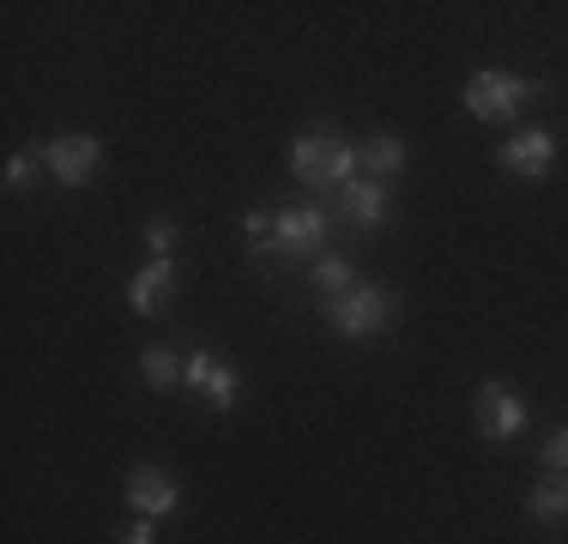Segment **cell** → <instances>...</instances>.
Returning a JSON list of instances; mask_svg holds the SVG:
<instances>
[{"instance_id":"9a60e30c","label":"cell","mask_w":568,"mask_h":544,"mask_svg":"<svg viewBox=\"0 0 568 544\" xmlns=\"http://www.w3.org/2000/svg\"><path fill=\"white\" fill-rule=\"evenodd\" d=\"M315 284H321V296L333 303V296H345L351 284H357V272H351L345 254H327V261H315Z\"/></svg>"},{"instance_id":"8992f818","label":"cell","mask_w":568,"mask_h":544,"mask_svg":"<svg viewBox=\"0 0 568 544\" xmlns=\"http://www.w3.org/2000/svg\"><path fill=\"white\" fill-rule=\"evenodd\" d=\"M43 170L55 175L61 188H85L91 175L103 170V140L98 133H61V140L43 145Z\"/></svg>"},{"instance_id":"5b68a950","label":"cell","mask_w":568,"mask_h":544,"mask_svg":"<svg viewBox=\"0 0 568 544\" xmlns=\"http://www.w3.org/2000/svg\"><path fill=\"white\" fill-rule=\"evenodd\" d=\"M471 417H478L484 442H508V435L526 430V393L508 387V381H484L478 400H471Z\"/></svg>"},{"instance_id":"4fadbf2b","label":"cell","mask_w":568,"mask_h":544,"mask_svg":"<svg viewBox=\"0 0 568 544\" xmlns=\"http://www.w3.org/2000/svg\"><path fill=\"white\" fill-rule=\"evenodd\" d=\"M357 158L369 163V175L382 182V175H399L405 170V140H399V133H369V140L357 145Z\"/></svg>"},{"instance_id":"277c9868","label":"cell","mask_w":568,"mask_h":544,"mask_svg":"<svg viewBox=\"0 0 568 544\" xmlns=\"http://www.w3.org/2000/svg\"><path fill=\"white\" fill-rule=\"evenodd\" d=\"M327 230H333L327 206H284V212H273V236H266L261 254H321Z\"/></svg>"},{"instance_id":"30bf717a","label":"cell","mask_w":568,"mask_h":544,"mask_svg":"<svg viewBox=\"0 0 568 544\" xmlns=\"http://www.w3.org/2000/svg\"><path fill=\"white\" fill-rule=\"evenodd\" d=\"M175 284H182V266H175V261H145V266H133V279H128L133 315H158V309L170 303Z\"/></svg>"},{"instance_id":"3957f363","label":"cell","mask_w":568,"mask_h":544,"mask_svg":"<svg viewBox=\"0 0 568 544\" xmlns=\"http://www.w3.org/2000/svg\"><path fill=\"white\" fill-rule=\"evenodd\" d=\"M327 321H333L339 339H369V333H382V326L394 321V296H387L382 284H351L345 296L327 303Z\"/></svg>"},{"instance_id":"d6986e66","label":"cell","mask_w":568,"mask_h":544,"mask_svg":"<svg viewBox=\"0 0 568 544\" xmlns=\"http://www.w3.org/2000/svg\"><path fill=\"white\" fill-rule=\"evenodd\" d=\"M545 466L550 472H568V430H550L545 435Z\"/></svg>"},{"instance_id":"ba28073f","label":"cell","mask_w":568,"mask_h":544,"mask_svg":"<svg viewBox=\"0 0 568 544\" xmlns=\"http://www.w3.org/2000/svg\"><path fill=\"white\" fill-rule=\"evenodd\" d=\"M496 158H503L508 175H520V182H538V175L557 163V133H550V128H520Z\"/></svg>"},{"instance_id":"ffe728a7","label":"cell","mask_w":568,"mask_h":544,"mask_svg":"<svg viewBox=\"0 0 568 544\" xmlns=\"http://www.w3.org/2000/svg\"><path fill=\"white\" fill-rule=\"evenodd\" d=\"M115 544H158V521H145V514H140L133 526H121V533H115Z\"/></svg>"},{"instance_id":"52a82bcc","label":"cell","mask_w":568,"mask_h":544,"mask_svg":"<svg viewBox=\"0 0 568 544\" xmlns=\"http://www.w3.org/2000/svg\"><path fill=\"white\" fill-rule=\"evenodd\" d=\"M128 508L145 514V521H164V514L182 508V484L164 466H133L128 472Z\"/></svg>"},{"instance_id":"7c38bea8","label":"cell","mask_w":568,"mask_h":544,"mask_svg":"<svg viewBox=\"0 0 568 544\" xmlns=\"http://www.w3.org/2000/svg\"><path fill=\"white\" fill-rule=\"evenodd\" d=\"M140 375H145V387L170 393V387H182V381H187V363H182V351H175V345H145L140 351Z\"/></svg>"},{"instance_id":"5bb4252c","label":"cell","mask_w":568,"mask_h":544,"mask_svg":"<svg viewBox=\"0 0 568 544\" xmlns=\"http://www.w3.org/2000/svg\"><path fill=\"white\" fill-rule=\"evenodd\" d=\"M526 508H532V521H568V472H550V478L526 496Z\"/></svg>"},{"instance_id":"2e32d148","label":"cell","mask_w":568,"mask_h":544,"mask_svg":"<svg viewBox=\"0 0 568 544\" xmlns=\"http://www.w3.org/2000/svg\"><path fill=\"white\" fill-rule=\"evenodd\" d=\"M37 163H43V152H31V145L7 158V194H19V188L31 182V175H37Z\"/></svg>"},{"instance_id":"ac0fdd59","label":"cell","mask_w":568,"mask_h":544,"mask_svg":"<svg viewBox=\"0 0 568 544\" xmlns=\"http://www.w3.org/2000/svg\"><path fill=\"white\" fill-rule=\"evenodd\" d=\"M242 230H248L254 254H261V249H266V236H273V212H266V206H254L248 218H242Z\"/></svg>"},{"instance_id":"8fae6325","label":"cell","mask_w":568,"mask_h":544,"mask_svg":"<svg viewBox=\"0 0 568 544\" xmlns=\"http://www.w3.org/2000/svg\"><path fill=\"white\" fill-rule=\"evenodd\" d=\"M187 387L212 393V405H219V412H230V405H236V393H242V375L224 370L212 351H194V357H187Z\"/></svg>"},{"instance_id":"e0dca14e","label":"cell","mask_w":568,"mask_h":544,"mask_svg":"<svg viewBox=\"0 0 568 544\" xmlns=\"http://www.w3.org/2000/svg\"><path fill=\"white\" fill-rule=\"evenodd\" d=\"M175 242H182V230L164 224V218H152V224H145V249H152V261H170Z\"/></svg>"},{"instance_id":"6da1fadb","label":"cell","mask_w":568,"mask_h":544,"mask_svg":"<svg viewBox=\"0 0 568 544\" xmlns=\"http://www.w3.org/2000/svg\"><path fill=\"white\" fill-rule=\"evenodd\" d=\"M357 145L339 140V133L315 128V133H296L291 140V175L303 188H315V194H327V188H345L351 170H357Z\"/></svg>"},{"instance_id":"9c48e42d","label":"cell","mask_w":568,"mask_h":544,"mask_svg":"<svg viewBox=\"0 0 568 544\" xmlns=\"http://www.w3.org/2000/svg\"><path fill=\"white\" fill-rule=\"evenodd\" d=\"M339 218L351 230H382L387 218H394V200H387V188L375 182V175H351V182L339 188Z\"/></svg>"},{"instance_id":"7a4b0ae2","label":"cell","mask_w":568,"mask_h":544,"mask_svg":"<svg viewBox=\"0 0 568 544\" xmlns=\"http://www.w3.org/2000/svg\"><path fill=\"white\" fill-rule=\"evenodd\" d=\"M526 98H538V85L532 79H520V73H471L466 79V91H459V103L471 109L478 121H508V115H520V103Z\"/></svg>"}]
</instances>
